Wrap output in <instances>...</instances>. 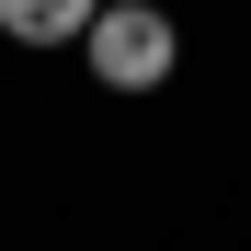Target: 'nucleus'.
<instances>
[{
  "label": "nucleus",
  "instance_id": "obj_1",
  "mask_svg": "<svg viewBox=\"0 0 251 251\" xmlns=\"http://www.w3.org/2000/svg\"><path fill=\"white\" fill-rule=\"evenodd\" d=\"M80 57H92L103 92H160V80L183 69V23L160 12V0H103V12L80 23Z\"/></svg>",
  "mask_w": 251,
  "mask_h": 251
},
{
  "label": "nucleus",
  "instance_id": "obj_2",
  "mask_svg": "<svg viewBox=\"0 0 251 251\" xmlns=\"http://www.w3.org/2000/svg\"><path fill=\"white\" fill-rule=\"evenodd\" d=\"M92 12L103 0H0V34H12V46H80Z\"/></svg>",
  "mask_w": 251,
  "mask_h": 251
}]
</instances>
